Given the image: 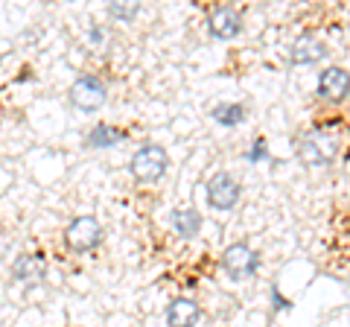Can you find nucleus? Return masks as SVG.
<instances>
[{"label": "nucleus", "mask_w": 350, "mask_h": 327, "mask_svg": "<svg viewBox=\"0 0 350 327\" xmlns=\"http://www.w3.org/2000/svg\"><path fill=\"white\" fill-rule=\"evenodd\" d=\"M338 152H342V140L333 132H310L298 144V158L304 167H327L338 158Z\"/></svg>", "instance_id": "f257e3e1"}, {"label": "nucleus", "mask_w": 350, "mask_h": 327, "mask_svg": "<svg viewBox=\"0 0 350 327\" xmlns=\"http://www.w3.org/2000/svg\"><path fill=\"white\" fill-rule=\"evenodd\" d=\"M167 167H170V155H167V149L158 146V144L140 146L135 152V158H131V164H129L131 176H135V181H140V184L158 181L163 172H167Z\"/></svg>", "instance_id": "f03ea898"}, {"label": "nucleus", "mask_w": 350, "mask_h": 327, "mask_svg": "<svg viewBox=\"0 0 350 327\" xmlns=\"http://www.w3.org/2000/svg\"><path fill=\"white\" fill-rule=\"evenodd\" d=\"M64 239H68V246L79 254L94 252V248L103 243V225L96 222L94 216H76L68 225V231H64Z\"/></svg>", "instance_id": "7ed1b4c3"}, {"label": "nucleus", "mask_w": 350, "mask_h": 327, "mask_svg": "<svg viewBox=\"0 0 350 327\" xmlns=\"http://www.w3.org/2000/svg\"><path fill=\"white\" fill-rule=\"evenodd\" d=\"M108 96V88L100 76L88 73V76H79L73 85H70V103L79 108V112H96Z\"/></svg>", "instance_id": "20e7f679"}, {"label": "nucleus", "mask_w": 350, "mask_h": 327, "mask_svg": "<svg viewBox=\"0 0 350 327\" xmlns=\"http://www.w3.org/2000/svg\"><path fill=\"white\" fill-rule=\"evenodd\" d=\"M222 269H225L234 280H245V278H251V275H254V272L260 269V254H257L251 246H245V243H234V246L225 248V254H222Z\"/></svg>", "instance_id": "39448f33"}, {"label": "nucleus", "mask_w": 350, "mask_h": 327, "mask_svg": "<svg viewBox=\"0 0 350 327\" xmlns=\"http://www.w3.org/2000/svg\"><path fill=\"white\" fill-rule=\"evenodd\" d=\"M239 196H243V187H239V181L234 176H228V172H219V176H213L211 184H207V205L216 211L237 208Z\"/></svg>", "instance_id": "423d86ee"}, {"label": "nucleus", "mask_w": 350, "mask_h": 327, "mask_svg": "<svg viewBox=\"0 0 350 327\" xmlns=\"http://www.w3.org/2000/svg\"><path fill=\"white\" fill-rule=\"evenodd\" d=\"M207 27H211L213 38L228 41V38L239 36V29H243V18H239V12L231 9V6H219V9L211 12V18H207Z\"/></svg>", "instance_id": "0eeeda50"}, {"label": "nucleus", "mask_w": 350, "mask_h": 327, "mask_svg": "<svg viewBox=\"0 0 350 327\" xmlns=\"http://www.w3.org/2000/svg\"><path fill=\"white\" fill-rule=\"evenodd\" d=\"M347 94H350V73L345 68H327L319 76V96H324V100L338 103Z\"/></svg>", "instance_id": "6e6552de"}, {"label": "nucleus", "mask_w": 350, "mask_h": 327, "mask_svg": "<svg viewBox=\"0 0 350 327\" xmlns=\"http://www.w3.org/2000/svg\"><path fill=\"white\" fill-rule=\"evenodd\" d=\"M199 315H202L199 304L187 296H181L167 307V327H196Z\"/></svg>", "instance_id": "1a4fd4ad"}, {"label": "nucleus", "mask_w": 350, "mask_h": 327, "mask_svg": "<svg viewBox=\"0 0 350 327\" xmlns=\"http://www.w3.org/2000/svg\"><path fill=\"white\" fill-rule=\"evenodd\" d=\"M44 275H47V266H44V260L38 254H21L12 263V278L21 280V283H27V287L41 283Z\"/></svg>", "instance_id": "9d476101"}, {"label": "nucleus", "mask_w": 350, "mask_h": 327, "mask_svg": "<svg viewBox=\"0 0 350 327\" xmlns=\"http://www.w3.org/2000/svg\"><path fill=\"white\" fill-rule=\"evenodd\" d=\"M324 56H327L324 44H321V41H315L312 36L298 38L292 44V50H289V62L292 64H315V62H321Z\"/></svg>", "instance_id": "9b49d317"}, {"label": "nucleus", "mask_w": 350, "mask_h": 327, "mask_svg": "<svg viewBox=\"0 0 350 327\" xmlns=\"http://www.w3.org/2000/svg\"><path fill=\"white\" fill-rule=\"evenodd\" d=\"M172 228H175V234L184 237V239H193L196 234L202 231V213L199 211H175L172 213Z\"/></svg>", "instance_id": "f8f14e48"}, {"label": "nucleus", "mask_w": 350, "mask_h": 327, "mask_svg": "<svg viewBox=\"0 0 350 327\" xmlns=\"http://www.w3.org/2000/svg\"><path fill=\"white\" fill-rule=\"evenodd\" d=\"M126 140V132L123 129H114V126H94L91 132H88V146H96V149H103V146H117V144H123Z\"/></svg>", "instance_id": "ddd939ff"}, {"label": "nucleus", "mask_w": 350, "mask_h": 327, "mask_svg": "<svg viewBox=\"0 0 350 327\" xmlns=\"http://www.w3.org/2000/svg\"><path fill=\"white\" fill-rule=\"evenodd\" d=\"M243 117H245V108L239 103H219L213 108V120L219 126H237Z\"/></svg>", "instance_id": "4468645a"}, {"label": "nucleus", "mask_w": 350, "mask_h": 327, "mask_svg": "<svg viewBox=\"0 0 350 327\" xmlns=\"http://www.w3.org/2000/svg\"><path fill=\"white\" fill-rule=\"evenodd\" d=\"M137 9H140L137 3H111L108 6V15L117 18V21H131L137 15Z\"/></svg>", "instance_id": "2eb2a0df"}, {"label": "nucleus", "mask_w": 350, "mask_h": 327, "mask_svg": "<svg viewBox=\"0 0 350 327\" xmlns=\"http://www.w3.org/2000/svg\"><path fill=\"white\" fill-rule=\"evenodd\" d=\"M245 161L248 164H257V161H269V149H266V140H254V146L245 152Z\"/></svg>", "instance_id": "dca6fc26"}, {"label": "nucleus", "mask_w": 350, "mask_h": 327, "mask_svg": "<svg viewBox=\"0 0 350 327\" xmlns=\"http://www.w3.org/2000/svg\"><path fill=\"white\" fill-rule=\"evenodd\" d=\"M271 304H275V310H286V307H289V301L280 296L278 287H271Z\"/></svg>", "instance_id": "f3484780"}, {"label": "nucleus", "mask_w": 350, "mask_h": 327, "mask_svg": "<svg viewBox=\"0 0 350 327\" xmlns=\"http://www.w3.org/2000/svg\"><path fill=\"white\" fill-rule=\"evenodd\" d=\"M91 41H94V44H100V41H105V32L100 27H94L91 29Z\"/></svg>", "instance_id": "a211bd4d"}, {"label": "nucleus", "mask_w": 350, "mask_h": 327, "mask_svg": "<svg viewBox=\"0 0 350 327\" xmlns=\"http://www.w3.org/2000/svg\"><path fill=\"white\" fill-rule=\"evenodd\" d=\"M0 64H3V53H0Z\"/></svg>", "instance_id": "6ab92c4d"}]
</instances>
